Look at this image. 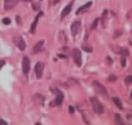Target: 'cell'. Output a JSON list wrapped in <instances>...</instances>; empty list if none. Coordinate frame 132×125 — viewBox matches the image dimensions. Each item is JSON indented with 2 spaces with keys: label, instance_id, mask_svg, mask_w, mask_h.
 I'll return each mask as SVG.
<instances>
[{
  "label": "cell",
  "instance_id": "obj_16",
  "mask_svg": "<svg viewBox=\"0 0 132 125\" xmlns=\"http://www.w3.org/2000/svg\"><path fill=\"white\" fill-rule=\"evenodd\" d=\"M113 101H114L115 105H116L120 110H122V109H123V107H122V103H121V101L120 100L119 98L114 97V98H113Z\"/></svg>",
  "mask_w": 132,
  "mask_h": 125
},
{
  "label": "cell",
  "instance_id": "obj_29",
  "mask_svg": "<svg viewBox=\"0 0 132 125\" xmlns=\"http://www.w3.org/2000/svg\"><path fill=\"white\" fill-rule=\"evenodd\" d=\"M7 124H8L7 122H5L3 119H0V125H7Z\"/></svg>",
  "mask_w": 132,
  "mask_h": 125
},
{
  "label": "cell",
  "instance_id": "obj_6",
  "mask_svg": "<svg viewBox=\"0 0 132 125\" xmlns=\"http://www.w3.org/2000/svg\"><path fill=\"white\" fill-rule=\"evenodd\" d=\"M44 71V63L42 62H38L35 66V72L36 74L37 78H41Z\"/></svg>",
  "mask_w": 132,
  "mask_h": 125
},
{
  "label": "cell",
  "instance_id": "obj_30",
  "mask_svg": "<svg viewBox=\"0 0 132 125\" xmlns=\"http://www.w3.org/2000/svg\"><path fill=\"white\" fill-rule=\"evenodd\" d=\"M59 57H60V58H66L65 55H59Z\"/></svg>",
  "mask_w": 132,
  "mask_h": 125
},
{
  "label": "cell",
  "instance_id": "obj_14",
  "mask_svg": "<svg viewBox=\"0 0 132 125\" xmlns=\"http://www.w3.org/2000/svg\"><path fill=\"white\" fill-rule=\"evenodd\" d=\"M59 41L62 44H65L67 42V37H66V35L64 30H60L59 33Z\"/></svg>",
  "mask_w": 132,
  "mask_h": 125
},
{
  "label": "cell",
  "instance_id": "obj_5",
  "mask_svg": "<svg viewBox=\"0 0 132 125\" xmlns=\"http://www.w3.org/2000/svg\"><path fill=\"white\" fill-rule=\"evenodd\" d=\"M93 86L94 87L95 91L97 92L102 94V95H107V90H106L105 86H103L98 81H93Z\"/></svg>",
  "mask_w": 132,
  "mask_h": 125
},
{
  "label": "cell",
  "instance_id": "obj_21",
  "mask_svg": "<svg viewBox=\"0 0 132 125\" xmlns=\"http://www.w3.org/2000/svg\"><path fill=\"white\" fill-rule=\"evenodd\" d=\"M126 56L121 55V66H122V67H125V66H126Z\"/></svg>",
  "mask_w": 132,
  "mask_h": 125
},
{
  "label": "cell",
  "instance_id": "obj_24",
  "mask_svg": "<svg viewBox=\"0 0 132 125\" xmlns=\"http://www.w3.org/2000/svg\"><path fill=\"white\" fill-rule=\"evenodd\" d=\"M3 22L5 25H9L11 23V20L9 19V18H3Z\"/></svg>",
  "mask_w": 132,
  "mask_h": 125
},
{
  "label": "cell",
  "instance_id": "obj_23",
  "mask_svg": "<svg viewBox=\"0 0 132 125\" xmlns=\"http://www.w3.org/2000/svg\"><path fill=\"white\" fill-rule=\"evenodd\" d=\"M32 8H33V9H34V10H36H36H39L41 7H40V4L36 3H33V4H32Z\"/></svg>",
  "mask_w": 132,
  "mask_h": 125
},
{
  "label": "cell",
  "instance_id": "obj_31",
  "mask_svg": "<svg viewBox=\"0 0 132 125\" xmlns=\"http://www.w3.org/2000/svg\"><path fill=\"white\" fill-rule=\"evenodd\" d=\"M22 1H23V2H31V1H32V0H22Z\"/></svg>",
  "mask_w": 132,
  "mask_h": 125
},
{
  "label": "cell",
  "instance_id": "obj_13",
  "mask_svg": "<svg viewBox=\"0 0 132 125\" xmlns=\"http://www.w3.org/2000/svg\"><path fill=\"white\" fill-rule=\"evenodd\" d=\"M92 2H88L87 3L84 4L83 6H82L81 8H79V10H78L76 12V15H78V14H79L80 13H82V12H85L86 10H88V9L90 8V7L92 6Z\"/></svg>",
  "mask_w": 132,
  "mask_h": 125
},
{
  "label": "cell",
  "instance_id": "obj_20",
  "mask_svg": "<svg viewBox=\"0 0 132 125\" xmlns=\"http://www.w3.org/2000/svg\"><path fill=\"white\" fill-rule=\"evenodd\" d=\"M82 49H83L84 51L86 52H88V53H91L92 51H93V49H92L91 46H86V45H82Z\"/></svg>",
  "mask_w": 132,
  "mask_h": 125
},
{
  "label": "cell",
  "instance_id": "obj_7",
  "mask_svg": "<svg viewBox=\"0 0 132 125\" xmlns=\"http://www.w3.org/2000/svg\"><path fill=\"white\" fill-rule=\"evenodd\" d=\"M30 60L27 57H24L22 59V72L25 75H27L30 71Z\"/></svg>",
  "mask_w": 132,
  "mask_h": 125
},
{
  "label": "cell",
  "instance_id": "obj_1",
  "mask_svg": "<svg viewBox=\"0 0 132 125\" xmlns=\"http://www.w3.org/2000/svg\"><path fill=\"white\" fill-rule=\"evenodd\" d=\"M90 100L92 105H93V110L96 114H101L104 112V107H103V105L96 97H92Z\"/></svg>",
  "mask_w": 132,
  "mask_h": 125
},
{
  "label": "cell",
  "instance_id": "obj_15",
  "mask_svg": "<svg viewBox=\"0 0 132 125\" xmlns=\"http://www.w3.org/2000/svg\"><path fill=\"white\" fill-rule=\"evenodd\" d=\"M34 100H35V101H36V103L41 104V105H44L45 98H44L41 95H35V96H34Z\"/></svg>",
  "mask_w": 132,
  "mask_h": 125
},
{
  "label": "cell",
  "instance_id": "obj_9",
  "mask_svg": "<svg viewBox=\"0 0 132 125\" xmlns=\"http://www.w3.org/2000/svg\"><path fill=\"white\" fill-rule=\"evenodd\" d=\"M80 28H81V22L79 21H77V22H74L71 25V32L73 36H75L77 34H79Z\"/></svg>",
  "mask_w": 132,
  "mask_h": 125
},
{
  "label": "cell",
  "instance_id": "obj_27",
  "mask_svg": "<svg viewBox=\"0 0 132 125\" xmlns=\"http://www.w3.org/2000/svg\"><path fill=\"white\" fill-rule=\"evenodd\" d=\"M69 113L71 114H73L74 113V108H73L72 106H69Z\"/></svg>",
  "mask_w": 132,
  "mask_h": 125
},
{
  "label": "cell",
  "instance_id": "obj_12",
  "mask_svg": "<svg viewBox=\"0 0 132 125\" xmlns=\"http://www.w3.org/2000/svg\"><path fill=\"white\" fill-rule=\"evenodd\" d=\"M43 44H44V41H43L37 42V43L35 44V46L33 47V53H35V54L39 53V52L42 49Z\"/></svg>",
  "mask_w": 132,
  "mask_h": 125
},
{
  "label": "cell",
  "instance_id": "obj_8",
  "mask_svg": "<svg viewBox=\"0 0 132 125\" xmlns=\"http://www.w3.org/2000/svg\"><path fill=\"white\" fill-rule=\"evenodd\" d=\"M18 3V0H4V9L7 11L15 8Z\"/></svg>",
  "mask_w": 132,
  "mask_h": 125
},
{
  "label": "cell",
  "instance_id": "obj_28",
  "mask_svg": "<svg viewBox=\"0 0 132 125\" xmlns=\"http://www.w3.org/2000/svg\"><path fill=\"white\" fill-rule=\"evenodd\" d=\"M107 61H108V65H112V58H111L110 57H107Z\"/></svg>",
  "mask_w": 132,
  "mask_h": 125
},
{
  "label": "cell",
  "instance_id": "obj_18",
  "mask_svg": "<svg viewBox=\"0 0 132 125\" xmlns=\"http://www.w3.org/2000/svg\"><path fill=\"white\" fill-rule=\"evenodd\" d=\"M107 10H104L103 12L102 15V26L105 24L106 22V19H107Z\"/></svg>",
  "mask_w": 132,
  "mask_h": 125
},
{
  "label": "cell",
  "instance_id": "obj_3",
  "mask_svg": "<svg viewBox=\"0 0 132 125\" xmlns=\"http://www.w3.org/2000/svg\"><path fill=\"white\" fill-rule=\"evenodd\" d=\"M72 55L74 61L78 67H81L82 65V54L79 49H74L72 52Z\"/></svg>",
  "mask_w": 132,
  "mask_h": 125
},
{
  "label": "cell",
  "instance_id": "obj_10",
  "mask_svg": "<svg viewBox=\"0 0 132 125\" xmlns=\"http://www.w3.org/2000/svg\"><path fill=\"white\" fill-rule=\"evenodd\" d=\"M42 15H43V13H42V12H41V13H40L38 15L36 16L34 22H32V26H31V28H30V32L32 33V34H34V33L36 32V28L37 22H38L39 18L41 17V16H42Z\"/></svg>",
  "mask_w": 132,
  "mask_h": 125
},
{
  "label": "cell",
  "instance_id": "obj_11",
  "mask_svg": "<svg viewBox=\"0 0 132 125\" xmlns=\"http://www.w3.org/2000/svg\"><path fill=\"white\" fill-rule=\"evenodd\" d=\"M72 10V3L69 4V5H67L65 7V8H64V10L62 11V13H61V19H63V18H65L66 16L69 15L70 13V12Z\"/></svg>",
  "mask_w": 132,
  "mask_h": 125
},
{
  "label": "cell",
  "instance_id": "obj_32",
  "mask_svg": "<svg viewBox=\"0 0 132 125\" xmlns=\"http://www.w3.org/2000/svg\"><path fill=\"white\" fill-rule=\"evenodd\" d=\"M131 97L132 98V91H131Z\"/></svg>",
  "mask_w": 132,
  "mask_h": 125
},
{
  "label": "cell",
  "instance_id": "obj_33",
  "mask_svg": "<svg viewBox=\"0 0 132 125\" xmlns=\"http://www.w3.org/2000/svg\"></svg>",
  "mask_w": 132,
  "mask_h": 125
},
{
  "label": "cell",
  "instance_id": "obj_19",
  "mask_svg": "<svg viewBox=\"0 0 132 125\" xmlns=\"http://www.w3.org/2000/svg\"><path fill=\"white\" fill-rule=\"evenodd\" d=\"M125 82L126 85H132V76H128L125 79Z\"/></svg>",
  "mask_w": 132,
  "mask_h": 125
},
{
  "label": "cell",
  "instance_id": "obj_4",
  "mask_svg": "<svg viewBox=\"0 0 132 125\" xmlns=\"http://www.w3.org/2000/svg\"><path fill=\"white\" fill-rule=\"evenodd\" d=\"M13 41L14 44H15V45L20 49V50H22V51L25 50L26 44H25L24 40L22 39V36H20V35H16V36H14L13 39Z\"/></svg>",
  "mask_w": 132,
  "mask_h": 125
},
{
  "label": "cell",
  "instance_id": "obj_17",
  "mask_svg": "<svg viewBox=\"0 0 132 125\" xmlns=\"http://www.w3.org/2000/svg\"><path fill=\"white\" fill-rule=\"evenodd\" d=\"M115 118H116V123L117 124H124V123H123V121H122L121 116H120V114H116Z\"/></svg>",
  "mask_w": 132,
  "mask_h": 125
},
{
  "label": "cell",
  "instance_id": "obj_25",
  "mask_svg": "<svg viewBox=\"0 0 132 125\" xmlns=\"http://www.w3.org/2000/svg\"><path fill=\"white\" fill-rule=\"evenodd\" d=\"M116 80V77L113 76V75H112V76H110L108 77V81H110V82H114Z\"/></svg>",
  "mask_w": 132,
  "mask_h": 125
},
{
  "label": "cell",
  "instance_id": "obj_22",
  "mask_svg": "<svg viewBox=\"0 0 132 125\" xmlns=\"http://www.w3.org/2000/svg\"><path fill=\"white\" fill-rule=\"evenodd\" d=\"M98 21H99L98 18H97V19L94 20V22L93 23V26H92V28H93V29H95V28H97V27H98Z\"/></svg>",
  "mask_w": 132,
  "mask_h": 125
},
{
  "label": "cell",
  "instance_id": "obj_26",
  "mask_svg": "<svg viewBox=\"0 0 132 125\" xmlns=\"http://www.w3.org/2000/svg\"><path fill=\"white\" fill-rule=\"evenodd\" d=\"M5 65V61L4 60H0V69Z\"/></svg>",
  "mask_w": 132,
  "mask_h": 125
},
{
  "label": "cell",
  "instance_id": "obj_2",
  "mask_svg": "<svg viewBox=\"0 0 132 125\" xmlns=\"http://www.w3.org/2000/svg\"><path fill=\"white\" fill-rule=\"evenodd\" d=\"M50 90L52 91L53 93H55V95H56V98H55V100H53L52 102L50 104V105H53V106H55V105H60L61 104H62L63 100H64V94L61 92V91L59 90V89H57V88H52V87H51Z\"/></svg>",
  "mask_w": 132,
  "mask_h": 125
}]
</instances>
